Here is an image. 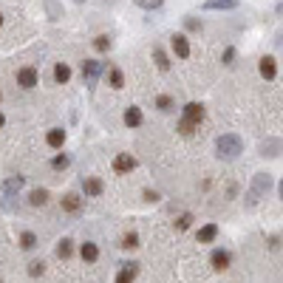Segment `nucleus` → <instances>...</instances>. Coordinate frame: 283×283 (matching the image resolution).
<instances>
[{
  "instance_id": "obj_1",
  "label": "nucleus",
  "mask_w": 283,
  "mask_h": 283,
  "mask_svg": "<svg viewBox=\"0 0 283 283\" xmlns=\"http://www.w3.org/2000/svg\"><path fill=\"white\" fill-rule=\"evenodd\" d=\"M216 150L221 159H235V156L244 150V139H241L238 133H224L216 139Z\"/></svg>"
},
{
  "instance_id": "obj_2",
  "label": "nucleus",
  "mask_w": 283,
  "mask_h": 283,
  "mask_svg": "<svg viewBox=\"0 0 283 283\" xmlns=\"http://www.w3.org/2000/svg\"><path fill=\"white\" fill-rule=\"evenodd\" d=\"M269 187H272V176L269 173H255L252 176V187H249V204H255V201H261V198L269 193Z\"/></svg>"
},
{
  "instance_id": "obj_3",
  "label": "nucleus",
  "mask_w": 283,
  "mask_h": 283,
  "mask_svg": "<svg viewBox=\"0 0 283 283\" xmlns=\"http://www.w3.org/2000/svg\"><path fill=\"white\" fill-rule=\"evenodd\" d=\"M102 71H105V62H99V60H85L82 62V80H85V85L93 88V82L99 80Z\"/></svg>"
},
{
  "instance_id": "obj_4",
  "label": "nucleus",
  "mask_w": 283,
  "mask_h": 283,
  "mask_svg": "<svg viewBox=\"0 0 283 283\" xmlns=\"http://www.w3.org/2000/svg\"><path fill=\"white\" fill-rule=\"evenodd\" d=\"M37 82H40L37 68L26 65V68H20V71H17V85H20V88H34Z\"/></svg>"
},
{
  "instance_id": "obj_5",
  "label": "nucleus",
  "mask_w": 283,
  "mask_h": 283,
  "mask_svg": "<svg viewBox=\"0 0 283 283\" xmlns=\"http://www.w3.org/2000/svg\"><path fill=\"white\" fill-rule=\"evenodd\" d=\"M60 204H62V209H65V213H71V216H77V213H80V209H82V204H85V201H82V196H80V193H65Z\"/></svg>"
},
{
  "instance_id": "obj_6",
  "label": "nucleus",
  "mask_w": 283,
  "mask_h": 283,
  "mask_svg": "<svg viewBox=\"0 0 283 283\" xmlns=\"http://www.w3.org/2000/svg\"><path fill=\"white\" fill-rule=\"evenodd\" d=\"M258 71H261V77H264V80H275L277 77V60L275 57H261V62H258Z\"/></svg>"
},
{
  "instance_id": "obj_7",
  "label": "nucleus",
  "mask_w": 283,
  "mask_h": 283,
  "mask_svg": "<svg viewBox=\"0 0 283 283\" xmlns=\"http://www.w3.org/2000/svg\"><path fill=\"white\" fill-rule=\"evenodd\" d=\"M170 43H173V51H176V57H179V60H187V57H190V43H187L184 34H173Z\"/></svg>"
},
{
  "instance_id": "obj_8",
  "label": "nucleus",
  "mask_w": 283,
  "mask_h": 283,
  "mask_svg": "<svg viewBox=\"0 0 283 283\" xmlns=\"http://www.w3.org/2000/svg\"><path fill=\"white\" fill-rule=\"evenodd\" d=\"M241 6V0H207L204 3V12H229V9H238Z\"/></svg>"
},
{
  "instance_id": "obj_9",
  "label": "nucleus",
  "mask_w": 283,
  "mask_h": 283,
  "mask_svg": "<svg viewBox=\"0 0 283 283\" xmlns=\"http://www.w3.org/2000/svg\"><path fill=\"white\" fill-rule=\"evenodd\" d=\"M113 170L116 173H130V170H136V159L130 153H119L116 159H113Z\"/></svg>"
},
{
  "instance_id": "obj_10",
  "label": "nucleus",
  "mask_w": 283,
  "mask_h": 283,
  "mask_svg": "<svg viewBox=\"0 0 283 283\" xmlns=\"http://www.w3.org/2000/svg\"><path fill=\"white\" fill-rule=\"evenodd\" d=\"M209 264H213V269H218V272L229 269V252L227 249H216V252L209 255Z\"/></svg>"
},
{
  "instance_id": "obj_11",
  "label": "nucleus",
  "mask_w": 283,
  "mask_h": 283,
  "mask_svg": "<svg viewBox=\"0 0 283 283\" xmlns=\"http://www.w3.org/2000/svg\"><path fill=\"white\" fill-rule=\"evenodd\" d=\"M184 119H190V122H201L204 119V105L201 102H187L184 105Z\"/></svg>"
},
{
  "instance_id": "obj_12",
  "label": "nucleus",
  "mask_w": 283,
  "mask_h": 283,
  "mask_svg": "<svg viewBox=\"0 0 283 283\" xmlns=\"http://www.w3.org/2000/svg\"><path fill=\"white\" fill-rule=\"evenodd\" d=\"M23 184H26L23 176H9V179L3 181V196H14V193H20Z\"/></svg>"
},
{
  "instance_id": "obj_13",
  "label": "nucleus",
  "mask_w": 283,
  "mask_h": 283,
  "mask_svg": "<svg viewBox=\"0 0 283 283\" xmlns=\"http://www.w3.org/2000/svg\"><path fill=\"white\" fill-rule=\"evenodd\" d=\"M82 190H85V196H102L105 184L99 179H93V176H88V179H82Z\"/></svg>"
},
{
  "instance_id": "obj_14",
  "label": "nucleus",
  "mask_w": 283,
  "mask_h": 283,
  "mask_svg": "<svg viewBox=\"0 0 283 283\" xmlns=\"http://www.w3.org/2000/svg\"><path fill=\"white\" fill-rule=\"evenodd\" d=\"M218 238V224H207L198 229V244H213Z\"/></svg>"
},
{
  "instance_id": "obj_15",
  "label": "nucleus",
  "mask_w": 283,
  "mask_h": 283,
  "mask_svg": "<svg viewBox=\"0 0 283 283\" xmlns=\"http://www.w3.org/2000/svg\"><path fill=\"white\" fill-rule=\"evenodd\" d=\"M145 122V116H142V111L136 108V105H130L128 111H125V125L128 128H139V125Z\"/></svg>"
},
{
  "instance_id": "obj_16",
  "label": "nucleus",
  "mask_w": 283,
  "mask_h": 283,
  "mask_svg": "<svg viewBox=\"0 0 283 283\" xmlns=\"http://www.w3.org/2000/svg\"><path fill=\"white\" fill-rule=\"evenodd\" d=\"M280 150H283L280 139H266L264 145H261V156H280Z\"/></svg>"
},
{
  "instance_id": "obj_17",
  "label": "nucleus",
  "mask_w": 283,
  "mask_h": 283,
  "mask_svg": "<svg viewBox=\"0 0 283 283\" xmlns=\"http://www.w3.org/2000/svg\"><path fill=\"white\" fill-rule=\"evenodd\" d=\"M45 142H49V148H62V145H65V130H62V128H51L49 136H45Z\"/></svg>"
},
{
  "instance_id": "obj_18",
  "label": "nucleus",
  "mask_w": 283,
  "mask_h": 283,
  "mask_svg": "<svg viewBox=\"0 0 283 283\" xmlns=\"http://www.w3.org/2000/svg\"><path fill=\"white\" fill-rule=\"evenodd\" d=\"M80 255H82V261L93 264V261L99 258V246H97V244H91V241H85V244L80 246Z\"/></svg>"
},
{
  "instance_id": "obj_19",
  "label": "nucleus",
  "mask_w": 283,
  "mask_h": 283,
  "mask_svg": "<svg viewBox=\"0 0 283 283\" xmlns=\"http://www.w3.org/2000/svg\"><path fill=\"white\" fill-rule=\"evenodd\" d=\"M136 266L139 264H122V269H119V275H116V283H133Z\"/></svg>"
},
{
  "instance_id": "obj_20",
  "label": "nucleus",
  "mask_w": 283,
  "mask_h": 283,
  "mask_svg": "<svg viewBox=\"0 0 283 283\" xmlns=\"http://www.w3.org/2000/svg\"><path fill=\"white\" fill-rule=\"evenodd\" d=\"M153 60H156V65H159V71H170V60H167L161 45H153Z\"/></svg>"
},
{
  "instance_id": "obj_21",
  "label": "nucleus",
  "mask_w": 283,
  "mask_h": 283,
  "mask_svg": "<svg viewBox=\"0 0 283 283\" xmlns=\"http://www.w3.org/2000/svg\"><path fill=\"white\" fill-rule=\"evenodd\" d=\"M54 80L60 82V85H65V82L71 80V68H68L65 62H57L54 65Z\"/></svg>"
},
{
  "instance_id": "obj_22",
  "label": "nucleus",
  "mask_w": 283,
  "mask_h": 283,
  "mask_svg": "<svg viewBox=\"0 0 283 283\" xmlns=\"http://www.w3.org/2000/svg\"><path fill=\"white\" fill-rule=\"evenodd\" d=\"M71 252H74V241L71 238H62L60 244H57V258H71Z\"/></svg>"
},
{
  "instance_id": "obj_23",
  "label": "nucleus",
  "mask_w": 283,
  "mask_h": 283,
  "mask_svg": "<svg viewBox=\"0 0 283 283\" xmlns=\"http://www.w3.org/2000/svg\"><path fill=\"white\" fill-rule=\"evenodd\" d=\"M29 204L31 207H45V204H49V190H31Z\"/></svg>"
},
{
  "instance_id": "obj_24",
  "label": "nucleus",
  "mask_w": 283,
  "mask_h": 283,
  "mask_svg": "<svg viewBox=\"0 0 283 283\" xmlns=\"http://www.w3.org/2000/svg\"><path fill=\"white\" fill-rule=\"evenodd\" d=\"M156 108L164 111V113H170L173 108H176V102H173V97H167V93H159V97H156Z\"/></svg>"
},
{
  "instance_id": "obj_25",
  "label": "nucleus",
  "mask_w": 283,
  "mask_h": 283,
  "mask_svg": "<svg viewBox=\"0 0 283 283\" xmlns=\"http://www.w3.org/2000/svg\"><path fill=\"white\" fill-rule=\"evenodd\" d=\"M108 82H111V88H125V77H122V71H119V68H111V71H108Z\"/></svg>"
},
{
  "instance_id": "obj_26",
  "label": "nucleus",
  "mask_w": 283,
  "mask_h": 283,
  "mask_svg": "<svg viewBox=\"0 0 283 283\" xmlns=\"http://www.w3.org/2000/svg\"><path fill=\"white\" fill-rule=\"evenodd\" d=\"M20 246H23L26 252H31V249L37 246V235H34V232H23V235H20Z\"/></svg>"
},
{
  "instance_id": "obj_27",
  "label": "nucleus",
  "mask_w": 283,
  "mask_h": 283,
  "mask_svg": "<svg viewBox=\"0 0 283 283\" xmlns=\"http://www.w3.org/2000/svg\"><path fill=\"white\" fill-rule=\"evenodd\" d=\"M196 128H198V122H190V119L181 116V122H179V133L181 136H193V133H196Z\"/></svg>"
},
{
  "instance_id": "obj_28",
  "label": "nucleus",
  "mask_w": 283,
  "mask_h": 283,
  "mask_svg": "<svg viewBox=\"0 0 283 283\" xmlns=\"http://www.w3.org/2000/svg\"><path fill=\"white\" fill-rule=\"evenodd\" d=\"M68 164H71V156H65V153H60V156L51 159V167H54V170H65Z\"/></svg>"
},
{
  "instance_id": "obj_29",
  "label": "nucleus",
  "mask_w": 283,
  "mask_h": 283,
  "mask_svg": "<svg viewBox=\"0 0 283 283\" xmlns=\"http://www.w3.org/2000/svg\"><path fill=\"white\" fill-rule=\"evenodd\" d=\"M119 246H122V249H136V246H139V235H136V232H128Z\"/></svg>"
},
{
  "instance_id": "obj_30",
  "label": "nucleus",
  "mask_w": 283,
  "mask_h": 283,
  "mask_svg": "<svg viewBox=\"0 0 283 283\" xmlns=\"http://www.w3.org/2000/svg\"><path fill=\"white\" fill-rule=\"evenodd\" d=\"M93 49H97V51H108V49H111V37H108V34H99V37L93 40Z\"/></svg>"
},
{
  "instance_id": "obj_31",
  "label": "nucleus",
  "mask_w": 283,
  "mask_h": 283,
  "mask_svg": "<svg viewBox=\"0 0 283 283\" xmlns=\"http://www.w3.org/2000/svg\"><path fill=\"white\" fill-rule=\"evenodd\" d=\"M136 6H142V9H148V12H153V9H161V3L164 0H133Z\"/></svg>"
},
{
  "instance_id": "obj_32",
  "label": "nucleus",
  "mask_w": 283,
  "mask_h": 283,
  "mask_svg": "<svg viewBox=\"0 0 283 283\" xmlns=\"http://www.w3.org/2000/svg\"><path fill=\"white\" fill-rule=\"evenodd\" d=\"M43 269H45V264H43V261H31V264H29V275H31V277L43 275Z\"/></svg>"
},
{
  "instance_id": "obj_33",
  "label": "nucleus",
  "mask_w": 283,
  "mask_h": 283,
  "mask_svg": "<svg viewBox=\"0 0 283 283\" xmlns=\"http://www.w3.org/2000/svg\"><path fill=\"white\" fill-rule=\"evenodd\" d=\"M190 224H193V216H190V213H184V216H181L179 221H176V229H187Z\"/></svg>"
},
{
  "instance_id": "obj_34",
  "label": "nucleus",
  "mask_w": 283,
  "mask_h": 283,
  "mask_svg": "<svg viewBox=\"0 0 283 283\" xmlns=\"http://www.w3.org/2000/svg\"><path fill=\"white\" fill-rule=\"evenodd\" d=\"M184 26L190 31H201V23H198V20H193V17H184Z\"/></svg>"
},
{
  "instance_id": "obj_35",
  "label": "nucleus",
  "mask_w": 283,
  "mask_h": 283,
  "mask_svg": "<svg viewBox=\"0 0 283 283\" xmlns=\"http://www.w3.org/2000/svg\"><path fill=\"white\" fill-rule=\"evenodd\" d=\"M232 60H235V49H227L224 51V65H232Z\"/></svg>"
},
{
  "instance_id": "obj_36",
  "label": "nucleus",
  "mask_w": 283,
  "mask_h": 283,
  "mask_svg": "<svg viewBox=\"0 0 283 283\" xmlns=\"http://www.w3.org/2000/svg\"><path fill=\"white\" fill-rule=\"evenodd\" d=\"M156 198H159V193H156V190H145V201H156Z\"/></svg>"
},
{
  "instance_id": "obj_37",
  "label": "nucleus",
  "mask_w": 283,
  "mask_h": 283,
  "mask_svg": "<svg viewBox=\"0 0 283 283\" xmlns=\"http://www.w3.org/2000/svg\"><path fill=\"white\" fill-rule=\"evenodd\" d=\"M277 193H280V198H283V179H280V184H277Z\"/></svg>"
},
{
  "instance_id": "obj_38",
  "label": "nucleus",
  "mask_w": 283,
  "mask_h": 283,
  "mask_svg": "<svg viewBox=\"0 0 283 283\" xmlns=\"http://www.w3.org/2000/svg\"><path fill=\"white\" fill-rule=\"evenodd\" d=\"M3 125H6V116H3V113H0V128H3Z\"/></svg>"
},
{
  "instance_id": "obj_39",
  "label": "nucleus",
  "mask_w": 283,
  "mask_h": 283,
  "mask_svg": "<svg viewBox=\"0 0 283 283\" xmlns=\"http://www.w3.org/2000/svg\"><path fill=\"white\" fill-rule=\"evenodd\" d=\"M0 26H3V14H0Z\"/></svg>"
},
{
  "instance_id": "obj_40",
  "label": "nucleus",
  "mask_w": 283,
  "mask_h": 283,
  "mask_svg": "<svg viewBox=\"0 0 283 283\" xmlns=\"http://www.w3.org/2000/svg\"><path fill=\"white\" fill-rule=\"evenodd\" d=\"M77 3H85V0H77Z\"/></svg>"
}]
</instances>
